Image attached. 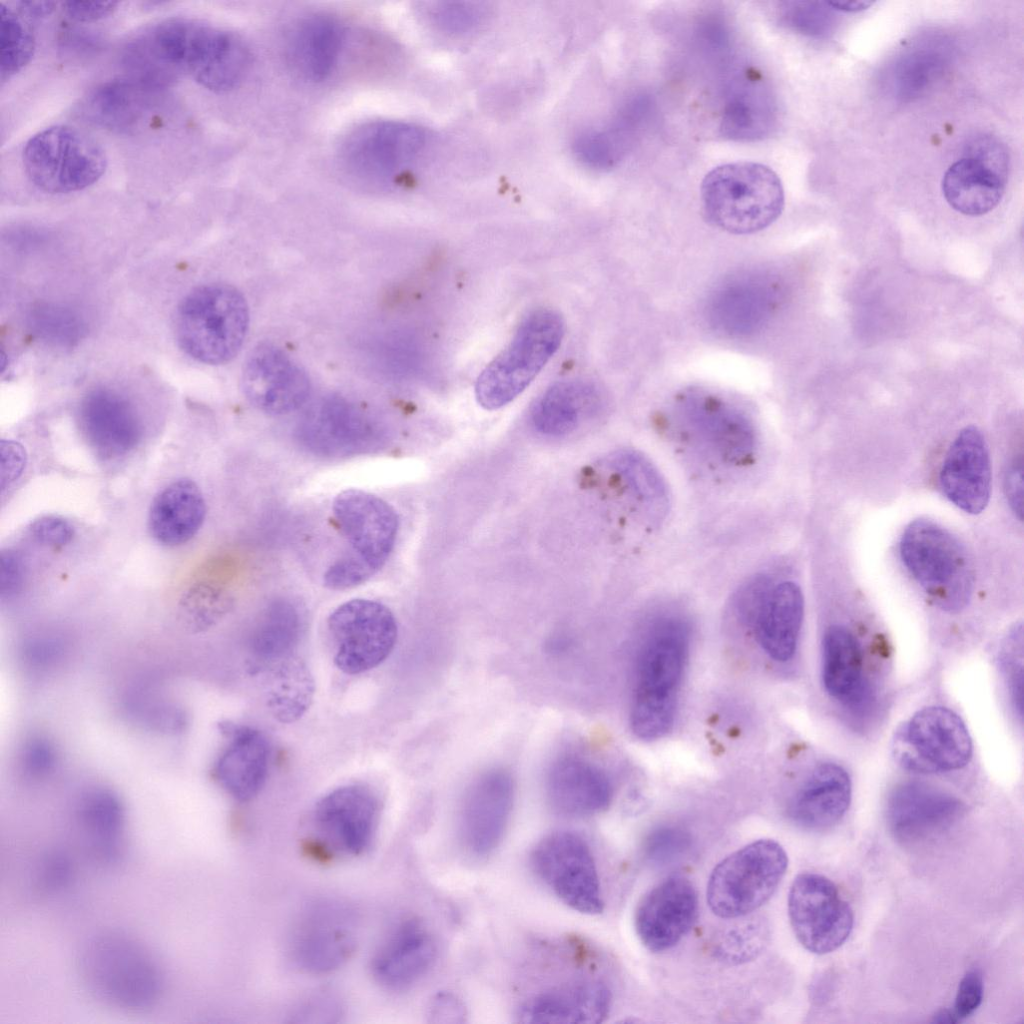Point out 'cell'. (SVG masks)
I'll use <instances>...</instances> for the list:
<instances>
[{"label": "cell", "instance_id": "1", "mask_svg": "<svg viewBox=\"0 0 1024 1024\" xmlns=\"http://www.w3.org/2000/svg\"><path fill=\"white\" fill-rule=\"evenodd\" d=\"M125 56L131 70L148 81L164 86L183 72L214 92L236 87L250 62L235 33L182 18L152 26L127 45Z\"/></svg>", "mask_w": 1024, "mask_h": 1024}, {"label": "cell", "instance_id": "2", "mask_svg": "<svg viewBox=\"0 0 1024 1024\" xmlns=\"http://www.w3.org/2000/svg\"><path fill=\"white\" fill-rule=\"evenodd\" d=\"M689 646L690 627L675 615L655 620L644 636L630 710V726L638 738L656 740L673 727Z\"/></svg>", "mask_w": 1024, "mask_h": 1024}, {"label": "cell", "instance_id": "3", "mask_svg": "<svg viewBox=\"0 0 1024 1024\" xmlns=\"http://www.w3.org/2000/svg\"><path fill=\"white\" fill-rule=\"evenodd\" d=\"M78 967L89 991L105 1003L130 1011L153 1007L163 990L162 970L133 937L104 931L82 947Z\"/></svg>", "mask_w": 1024, "mask_h": 1024}, {"label": "cell", "instance_id": "4", "mask_svg": "<svg viewBox=\"0 0 1024 1024\" xmlns=\"http://www.w3.org/2000/svg\"><path fill=\"white\" fill-rule=\"evenodd\" d=\"M704 213L714 226L731 234H751L775 222L784 209L779 176L752 161L719 165L701 183Z\"/></svg>", "mask_w": 1024, "mask_h": 1024}, {"label": "cell", "instance_id": "5", "mask_svg": "<svg viewBox=\"0 0 1024 1024\" xmlns=\"http://www.w3.org/2000/svg\"><path fill=\"white\" fill-rule=\"evenodd\" d=\"M249 325L243 295L226 284L191 291L178 307L176 336L191 358L209 365L230 361L241 349Z\"/></svg>", "mask_w": 1024, "mask_h": 1024}, {"label": "cell", "instance_id": "6", "mask_svg": "<svg viewBox=\"0 0 1024 1024\" xmlns=\"http://www.w3.org/2000/svg\"><path fill=\"white\" fill-rule=\"evenodd\" d=\"M564 333L565 321L559 312L541 308L529 313L508 346L479 375L478 403L496 410L513 401L555 354Z\"/></svg>", "mask_w": 1024, "mask_h": 1024}, {"label": "cell", "instance_id": "7", "mask_svg": "<svg viewBox=\"0 0 1024 1024\" xmlns=\"http://www.w3.org/2000/svg\"><path fill=\"white\" fill-rule=\"evenodd\" d=\"M903 565L939 607L956 611L972 593L974 572L964 545L950 531L929 519H916L904 530L899 545Z\"/></svg>", "mask_w": 1024, "mask_h": 1024}, {"label": "cell", "instance_id": "8", "mask_svg": "<svg viewBox=\"0 0 1024 1024\" xmlns=\"http://www.w3.org/2000/svg\"><path fill=\"white\" fill-rule=\"evenodd\" d=\"M788 867L784 848L773 839L753 841L722 859L707 883V903L720 918L746 916L775 893Z\"/></svg>", "mask_w": 1024, "mask_h": 1024}, {"label": "cell", "instance_id": "9", "mask_svg": "<svg viewBox=\"0 0 1024 1024\" xmlns=\"http://www.w3.org/2000/svg\"><path fill=\"white\" fill-rule=\"evenodd\" d=\"M22 161L33 185L52 194L83 190L96 183L107 167L103 148L69 125L51 126L31 137Z\"/></svg>", "mask_w": 1024, "mask_h": 1024}, {"label": "cell", "instance_id": "10", "mask_svg": "<svg viewBox=\"0 0 1024 1024\" xmlns=\"http://www.w3.org/2000/svg\"><path fill=\"white\" fill-rule=\"evenodd\" d=\"M669 417L677 432L722 461L739 464L753 454V424L737 406L715 393L700 388L681 391Z\"/></svg>", "mask_w": 1024, "mask_h": 1024}, {"label": "cell", "instance_id": "11", "mask_svg": "<svg viewBox=\"0 0 1024 1024\" xmlns=\"http://www.w3.org/2000/svg\"><path fill=\"white\" fill-rule=\"evenodd\" d=\"M335 665L349 675L381 664L393 651L398 627L392 611L370 599L339 605L327 619Z\"/></svg>", "mask_w": 1024, "mask_h": 1024}, {"label": "cell", "instance_id": "12", "mask_svg": "<svg viewBox=\"0 0 1024 1024\" xmlns=\"http://www.w3.org/2000/svg\"><path fill=\"white\" fill-rule=\"evenodd\" d=\"M530 862L536 875L564 904L588 915L603 911L596 863L580 835L571 831L548 834L532 850Z\"/></svg>", "mask_w": 1024, "mask_h": 1024}, {"label": "cell", "instance_id": "13", "mask_svg": "<svg viewBox=\"0 0 1024 1024\" xmlns=\"http://www.w3.org/2000/svg\"><path fill=\"white\" fill-rule=\"evenodd\" d=\"M788 915L799 943L818 955L838 949L853 929L849 903L834 882L817 873L795 877L788 894Z\"/></svg>", "mask_w": 1024, "mask_h": 1024}, {"label": "cell", "instance_id": "14", "mask_svg": "<svg viewBox=\"0 0 1024 1024\" xmlns=\"http://www.w3.org/2000/svg\"><path fill=\"white\" fill-rule=\"evenodd\" d=\"M427 134L419 126L394 120L368 122L344 139L340 154L353 174L368 180L388 181L401 175L419 158Z\"/></svg>", "mask_w": 1024, "mask_h": 1024}, {"label": "cell", "instance_id": "15", "mask_svg": "<svg viewBox=\"0 0 1024 1024\" xmlns=\"http://www.w3.org/2000/svg\"><path fill=\"white\" fill-rule=\"evenodd\" d=\"M332 510L349 545V551L342 556L360 564L374 576L394 547L399 526L396 511L382 498L360 489L338 493Z\"/></svg>", "mask_w": 1024, "mask_h": 1024}, {"label": "cell", "instance_id": "16", "mask_svg": "<svg viewBox=\"0 0 1024 1024\" xmlns=\"http://www.w3.org/2000/svg\"><path fill=\"white\" fill-rule=\"evenodd\" d=\"M897 754L911 770L951 771L969 762L972 743L958 715L944 707H928L914 714L899 734Z\"/></svg>", "mask_w": 1024, "mask_h": 1024}, {"label": "cell", "instance_id": "17", "mask_svg": "<svg viewBox=\"0 0 1024 1024\" xmlns=\"http://www.w3.org/2000/svg\"><path fill=\"white\" fill-rule=\"evenodd\" d=\"M380 818L375 792L361 784L339 787L315 805L312 824L321 843L333 852L356 856L371 846Z\"/></svg>", "mask_w": 1024, "mask_h": 1024}, {"label": "cell", "instance_id": "18", "mask_svg": "<svg viewBox=\"0 0 1024 1024\" xmlns=\"http://www.w3.org/2000/svg\"><path fill=\"white\" fill-rule=\"evenodd\" d=\"M514 802V781L509 772L493 768L468 789L461 807L459 833L467 853L490 855L501 842Z\"/></svg>", "mask_w": 1024, "mask_h": 1024}, {"label": "cell", "instance_id": "19", "mask_svg": "<svg viewBox=\"0 0 1024 1024\" xmlns=\"http://www.w3.org/2000/svg\"><path fill=\"white\" fill-rule=\"evenodd\" d=\"M697 916L698 896L693 883L683 875H672L642 897L634 924L641 943L657 953L675 946L690 931Z\"/></svg>", "mask_w": 1024, "mask_h": 1024}, {"label": "cell", "instance_id": "20", "mask_svg": "<svg viewBox=\"0 0 1024 1024\" xmlns=\"http://www.w3.org/2000/svg\"><path fill=\"white\" fill-rule=\"evenodd\" d=\"M241 381L248 401L270 415L287 414L298 409L310 393L306 372L271 344H261L251 351Z\"/></svg>", "mask_w": 1024, "mask_h": 1024}, {"label": "cell", "instance_id": "21", "mask_svg": "<svg viewBox=\"0 0 1024 1024\" xmlns=\"http://www.w3.org/2000/svg\"><path fill=\"white\" fill-rule=\"evenodd\" d=\"M298 434L307 449L327 457L358 454L380 442V431L372 420L338 397L313 406L303 418Z\"/></svg>", "mask_w": 1024, "mask_h": 1024}, {"label": "cell", "instance_id": "22", "mask_svg": "<svg viewBox=\"0 0 1024 1024\" xmlns=\"http://www.w3.org/2000/svg\"><path fill=\"white\" fill-rule=\"evenodd\" d=\"M963 812V803L954 795L925 783L908 782L891 792L886 817L896 839L918 843L950 829Z\"/></svg>", "mask_w": 1024, "mask_h": 1024}, {"label": "cell", "instance_id": "23", "mask_svg": "<svg viewBox=\"0 0 1024 1024\" xmlns=\"http://www.w3.org/2000/svg\"><path fill=\"white\" fill-rule=\"evenodd\" d=\"M946 498L969 514L981 513L991 494V462L988 446L975 426L962 429L951 443L939 475Z\"/></svg>", "mask_w": 1024, "mask_h": 1024}, {"label": "cell", "instance_id": "24", "mask_svg": "<svg viewBox=\"0 0 1024 1024\" xmlns=\"http://www.w3.org/2000/svg\"><path fill=\"white\" fill-rule=\"evenodd\" d=\"M355 947L351 914L337 904L312 908L298 926L292 950L300 967L323 973L342 965Z\"/></svg>", "mask_w": 1024, "mask_h": 1024}, {"label": "cell", "instance_id": "25", "mask_svg": "<svg viewBox=\"0 0 1024 1024\" xmlns=\"http://www.w3.org/2000/svg\"><path fill=\"white\" fill-rule=\"evenodd\" d=\"M546 792L553 810L568 817L601 813L613 797L608 775L577 754H566L554 761L547 775Z\"/></svg>", "mask_w": 1024, "mask_h": 1024}, {"label": "cell", "instance_id": "26", "mask_svg": "<svg viewBox=\"0 0 1024 1024\" xmlns=\"http://www.w3.org/2000/svg\"><path fill=\"white\" fill-rule=\"evenodd\" d=\"M228 744L217 759L213 775L235 800L246 802L258 795L269 770L270 747L261 731L249 726L221 723Z\"/></svg>", "mask_w": 1024, "mask_h": 1024}, {"label": "cell", "instance_id": "27", "mask_svg": "<svg viewBox=\"0 0 1024 1024\" xmlns=\"http://www.w3.org/2000/svg\"><path fill=\"white\" fill-rule=\"evenodd\" d=\"M79 419L89 445L104 459L125 455L141 437V423L133 406L107 388L94 389L82 399Z\"/></svg>", "mask_w": 1024, "mask_h": 1024}, {"label": "cell", "instance_id": "28", "mask_svg": "<svg viewBox=\"0 0 1024 1024\" xmlns=\"http://www.w3.org/2000/svg\"><path fill=\"white\" fill-rule=\"evenodd\" d=\"M612 996L607 985L586 980L549 989L532 996L518 1009L522 1023H601L608 1016Z\"/></svg>", "mask_w": 1024, "mask_h": 1024}, {"label": "cell", "instance_id": "29", "mask_svg": "<svg viewBox=\"0 0 1024 1024\" xmlns=\"http://www.w3.org/2000/svg\"><path fill=\"white\" fill-rule=\"evenodd\" d=\"M851 801V781L835 763L817 766L791 798L788 816L809 831L832 828L844 817Z\"/></svg>", "mask_w": 1024, "mask_h": 1024}, {"label": "cell", "instance_id": "30", "mask_svg": "<svg viewBox=\"0 0 1024 1024\" xmlns=\"http://www.w3.org/2000/svg\"><path fill=\"white\" fill-rule=\"evenodd\" d=\"M436 945L418 921L401 924L375 955L372 972L382 986L392 990L410 987L431 968Z\"/></svg>", "mask_w": 1024, "mask_h": 1024}, {"label": "cell", "instance_id": "31", "mask_svg": "<svg viewBox=\"0 0 1024 1024\" xmlns=\"http://www.w3.org/2000/svg\"><path fill=\"white\" fill-rule=\"evenodd\" d=\"M804 599L800 587L791 581L772 585L751 624L759 645L778 662L795 654L803 621Z\"/></svg>", "mask_w": 1024, "mask_h": 1024}, {"label": "cell", "instance_id": "32", "mask_svg": "<svg viewBox=\"0 0 1024 1024\" xmlns=\"http://www.w3.org/2000/svg\"><path fill=\"white\" fill-rule=\"evenodd\" d=\"M774 284L752 275L723 285L712 299L711 316L716 325L730 334L757 331L776 308Z\"/></svg>", "mask_w": 1024, "mask_h": 1024}, {"label": "cell", "instance_id": "33", "mask_svg": "<svg viewBox=\"0 0 1024 1024\" xmlns=\"http://www.w3.org/2000/svg\"><path fill=\"white\" fill-rule=\"evenodd\" d=\"M343 39V29L335 18L325 14L305 17L288 38L287 56L292 69L306 81H323L337 64Z\"/></svg>", "mask_w": 1024, "mask_h": 1024}, {"label": "cell", "instance_id": "34", "mask_svg": "<svg viewBox=\"0 0 1024 1024\" xmlns=\"http://www.w3.org/2000/svg\"><path fill=\"white\" fill-rule=\"evenodd\" d=\"M75 820L90 853L112 863L123 851L126 814L119 796L106 787L84 791L75 807Z\"/></svg>", "mask_w": 1024, "mask_h": 1024}, {"label": "cell", "instance_id": "35", "mask_svg": "<svg viewBox=\"0 0 1024 1024\" xmlns=\"http://www.w3.org/2000/svg\"><path fill=\"white\" fill-rule=\"evenodd\" d=\"M206 504L199 487L190 479L176 480L154 498L148 516L152 536L166 546L188 542L199 531Z\"/></svg>", "mask_w": 1024, "mask_h": 1024}, {"label": "cell", "instance_id": "36", "mask_svg": "<svg viewBox=\"0 0 1024 1024\" xmlns=\"http://www.w3.org/2000/svg\"><path fill=\"white\" fill-rule=\"evenodd\" d=\"M1006 182L1007 175L965 155L945 172L942 192L954 210L968 216H981L1000 203Z\"/></svg>", "mask_w": 1024, "mask_h": 1024}, {"label": "cell", "instance_id": "37", "mask_svg": "<svg viewBox=\"0 0 1024 1024\" xmlns=\"http://www.w3.org/2000/svg\"><path fill=\"white\" fill-rule=\"evenodd\" d=\"M822 647V679L828 694L851 707L863 704L869 691L860 645L853 633L843 626H831Z\"/></svg>", "mask_w": 1024, "mask_h": 1024}, {"label": "cell", "instance_id": "38", "mask_svg": "<svg viewBox=\"0 0 1024 1024\" xmlns=\"http://www.w3.org/2000/svg\"><path fill=\"white\" fill-rule=\"evenodd\" d=\"M304 629L297 605L285 599L270 603L255 622L248 639L253 668H269L292 656Z\"/></svg>", "mask_w": 1024, "mask_h": 1024}, {"label": "cell", "instance_id": "39", "mask_svg": "<svg viewBox=\"0 0 1024 1024\" xmlns=\"http://www.w3.org/2000/svg\"><path fill=\"white\" fill-rule=\"evenodd\" d=\"M598 404L599 394L593 385L582 381L558 382L535 402L531 422L543 435L564 436L576 430Z\"/></svg>", "mask_w": 1024, "mask_h": 1024}, {"label": "cell", "instance_id": "40", "mask_svg": "<svg viewBox=\"0 0 1024 1024\" xmlns=\"http://www.w3.org/2000/svg\"><path fill=\"white\" fill-rule=\"evenodd\" d=\"M155 90L132 79L113 80L91 91L83 100L80 113L100 127L126 131L146 113L149 96Z\"/></svg>", "mask_w": 1024, "mask_h": 1024}, {"label": "cell", "instance_id": "41", "mask_svg": "<svg viewBox=\"0 0 1024 1024\" xmlns=\"http://www.w3.org/2000/svg\"><path fill=\"white\" fill-rule=\"evenodd\" d=\"M315 686L307 666L293 656L273 666L267 692V706L282 723H292L309 709Z\"/></svg>", "mask_w": 1024, "mask_h": 1024}, {"label": "cell", "instance_id": "42", "mask_svg": "<svg viewBox=\"0 0 1024 1024\" xmlns=\"http://www.w3.org/2000/svg\"><path fill=\"white\" fill-rule=\"evenodd\" d=\"M0 21V77L4 82L31 61L35 39L25 22L4 4L0 5Z\"/></svg>", "mask_w": 1024, "mask_h": 1024}, {"label": "cell", "instance_id": "43", "mask_svg": "<svg viewBox=\"0 0 1024 1024\" xmlns=\"http://www.w3.org/2000/svg\"><path fill=\"white\" fill-rule=\"evenodd\" d=\"M30 326L40 338L60 346H72L84 332V324L75 312L49 304L33 309Z\"/></svg>", "mask_w": 1024, "mask_h": 1024}, {"label": "cell", "instance_id": "44", "mask_svg": "<svg viewBox=\"0 0 1024 1024\" xmlns=\"http://www.w3.org/2000/svg\"><path fill=\"white\" fill-rule=\"evenodd\" d=\"M942 69V59L938 52L920 50L909 54L897 64L894 72L895 89L901 98L911 99L919 96Z\"/></svg>", "mask_w": 1024, "mask_h": 1024}, {"label": "cell", "instance_id": "45", "mask_svg": "<svg viewBox=\"0 0 1024 1024\" xmlns=\"http://www.w3.org/2000/svg\"><path fill=\"white\" fill-rule=\"evenodd\" d=\"M768 930L762 921H747L735 925L718 937L714 944L716 956L731 964L753 959L763 949Z\"/></svg>", "mask_w": 1024, "mask_h": 1024}, {"label": "cell", "instance_id": "46", "mask_svg": "<svg viewBox=\"0 0 1024 1024\" xmlns=\"http://www.w3.org/2000/svg\"><path fill=\"white\" fill-rule=\"evenodd\" d=\"M487 15L486 7L475 2H440L430 12L433 24L452 35L473 32L484 23Z\"/></svg>", "mask_w": 1024, "mask_h": 1024}, {"label": "cell", "instance_id": "47", "mask_svg": "<svg viewBox=\"0 0 1024 1024\" xmlns=\"http://www.w3.org/2000/svg\"><path fill=\"white\" fill-rule=\"evenodd\" d=\"M614 464L643 503L653 507L662 504L665 496L664 486L649 463L637 455L622 454L616 458Z\"/></svg>", "mask_w": 1024, "mask_h": 1024}, {"label": "cell", "instance_id": "48", "mask_svg": "<svg viewBox=\"0 0 1024 1024\" xmlns=\"http://www.w3.org/2000/svg\"><path fill=\"white\" fill-rule=\"evenodd\" d=\"M230 605V599L223 590L206 583L191 587L182 600L183 609L202 625L217 621Z\"/></svg>", "mask_w": 1024, "mask_h": 1024}, {"label": "cell", "instance_id": "49", "mask_svg": "<svg viewBox=\"0 0 1024 1024\" xmlns=\"http://www.w3.org/2000/svg\"><path fill=\"white\" fill-rule=\"evenodd\" d=\"M789 11L791 25L812 36L829 34L835 23L833 9L827 2H798Z\"/></svg>", "mask_w": 1024, "mask_h": 1024}, {"label": "cell", "instance_id": "50", "mask_svg": "<svg viewBox=\"0 0 1024 1024\" xmlns=\"http://www.w3.org/2000/svg\"><path fill=\"white\" fill-rule=\"evenodd\" d=\"M1022 629L1016 628L1008 637L1002 653V666L1014 708L1022 715L1023 647Z\"/></svg>", "mask_w": 1024, "mask_h": 1024}, {"label": "cell", "instance_id": "51", "mask_svg": "<svg viewBox=\"0 0 1024 1024\" xmlns=\"http://www.w3.org/2000/svg\"><path fill=\"white\" fill-rule=\"evenodd\" d=\"M57 752L45 738L35 737L26 742L21 753L24 775L33 780L49 776L56 767Z\"/></svg>", "mask_w": 1024, "mask_h": 1024}, {"label": "cell", "instance_id": "52", "mask_svg": "<svg viewBox=\"0 0 1024 1024\" xmlns=\"http://www.w3.org/2000/svg\"><path fill=\"white\" fill-rule=\"evenodd\" d=\"M73 865L62 851L47 853L37 871V883L45 892H55L66 887L72 878Z\"/></svg>", "mask_w": 1024, "mask_h": 1024}, {"label": "cell", "instance_id": "53", "mask_svg": "<svg viewBox=\"0 0 1024 1024\" xmlns=\"http://www.w3.org/2000/svg\"><path fill=\"white\" fill-rule=\"evenodd\" d=\"M688 835L675 827H662L651 833L646 842V854L655 862L669 861L687 847Z\"/></svg>", "mask_w": 1024, "mask_h": 1024}, {"label": "cell", "instance_id": "54", "mask_svg": "<svg viewBox=\"0 0 1024 1024\" xmlns=\"http://www.w3.org/2000/svg\"><path fill=\"white\" fill-rule=\"evenodd\" d=\"M31 536L39 543L51 547L68 544L74 537L72 524L63 517L47 515L35 520L30 526Z\"/></svg>", "mask_w": 1024, "mask_h": 1024}, {"label": "cell", "instance_id": "55", "mask_svg": "<svg viewBox=\"0 0 1024 1024\" xmlns=\"http://www.w3.org/2000/svg\"><path fill=\"white\" fill-rule=\"evenodd\" d=\"M984 993L983 978L979 971L967 972L959 983L954 1009L958 1021L972 1015L980 1006Z\"/></svg>", "mask_w": 1024, "mask_h": 1024}, {"label": "cell", "instance_id": "56", "mask_svg": "<svg viewBox=\"0 0 1024 1024\" xmlns=\"http://www.w3.org/2000/svg\"><path fill=\"white\" fill-rule=\"evenodd\" d=\"M466 1016L467 1012L463 1002L453 993L437 994L428 1008V1017L434 1023H463Z\"/></svg>", "mask_w": 1024, "mask_h": 1024}, {"label": "cell", "instance_id": "57", "mask_svg": "<svg viewBox=\"0 0 1024 1024\" xmlns=\"http://www.w3.org/2000/svg\"><path fill=\"white\" fill-rule=\"evenodd\" d=\"M0 594L2 598L18 593L23 583V567L20 558L11 550L1 553Z\"/></svg>", "mask_w": 1024, "mask_h": 1024}, {"label": "cell", "instance_id": "58", "mask_svg": "<svg viewBox=\"0 0 1024 1024\" xmlns=\"http://www.w3.org/2000/svg\"><path fill=\"white\" fill-rule=\"evenodd\" d=\"M118 5V2L113 1H69L63 3V9L74 21L92 22L107 17L117 9Z\"/></svg>", "mask_w": 1024, "mask_h": 1024}, {"label": "cell", "instance_id": "59", "mask_svg": "<svg viewBox=\"0 0 1024 1024\" xmlns=\"http://www.w3.org/2000/svg\"><path fill=\"white\" fill-rule=\"evenodd\" d=\"M25 465V452L22 447L12 441L1 442V485L5 488L16 480Z\"/></svg>", "mask_w": 1024, "mask_h": 1024}, {"label": "cell", "instance_id": "60", "mask_svg": "<svg viewBox=\"0 0 1024 1024\" xmlns=\"http://www.w3.org/2000/svg\"><path fill=\"white\" fill-rule=\"evenodd\" d=\"M1022 462L1020 460H1014L1008 467L1005 478H1004V491L1007 501L1015 513V515L1021 520L1023 514V474H1022Z\"/></svg>", "mask_w": 1024, "mask_h": 1024}, {"label": "cell", "instance_id": "61", "mask_svg": "<svg viewBox=\"0 0 1024 1024\" xmlns=\"http://www.w3.org/2000/svg\"><path fill=\"white\" fill-rule=\"evenodd\" d=\"M19 5L23 13L37 19L49 16L55 7V3L50 1H22Z\"/></svg>", "mask_w": 1024, "mask_h": 1024}, {"label": "cell", "instance_id": "62", "mask_svg": "<svg viewBox=\"0 0 1024 1024\" xmlns=\"http://www.w3.org/2000/svg\"><path fill=\"white\" fill-rule=\"evenodd\" d=\"M827 3L834 11L843 12L863 11L873 4L872 1H830Z\"/></svg>", "mask_w": 1024, "mask_h": 1024}, {"label": "cell", "instance_id": "63", "mask_svg": "<svg viewBox=\"0 0 1024 1024\" xmlns=\"http://www.w3.org/2000/svg\"><path fill=\"white\" fill-rule=\"evenodd\" d=\"M933 1022H938V1023H956V1022H958V1019L956 1018V1016L954 1015L952 1010L943 1009V1010L938 1011L935 1014V1016H933Z\"/></svg>", "mask_w": 1024, "mask_h": 1024}]
</instances>
